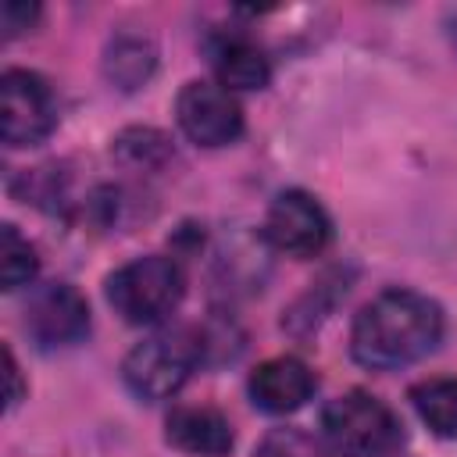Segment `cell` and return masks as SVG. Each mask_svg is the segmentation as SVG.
Returning <instances> with one entry per match:
<instances>
[{
    "label": "cell",
    "instance_id": "cell-1",
    "mask_svg": "<svg viewBox=\"0 0 457 457\" xmlns=\"http://www.w3.org/2000/svg\"><path fill=\"white\" fill-rule=\"evenodd\" d=\"M443 307L432 296L414 289H386L353 318L350 353L361 368L396 371L432 353L443 339Z\"/></svg>",
    "mask_w": 457,
    "mask_h": 457
},
{
    "label": "cell",
    "instance_id": "cell-2",
    "mask_svg": "<svg viewBox=\"0 0 457 457\" xmlns=\"http://www.w3.org/2000/svg\"><path fill=\"white\" fill-rule=\"evenodd\" d=\"M104 289L114 314H121L129 325H154L179 307L186 293V275L175 257L146 253L114 268Z\"/></svg>",
    "mask_w": 457,
    "mask_h": 457
},
{
    "label": "cell",
    "instance_id": "cell-3",
    "mask_svg": "<svg viewBox=\"0 0 457 457\" xmlns=\"http://www.w3.org/2000/svg\"><path fill=\"white\" fill-rule=\"evenodd\" d=\"M321 436L336 457H382L400 443V421L378 396L350 389L325 403Z\"/></svg>",
    "mask_w": 457,
    "mask_h": 457
},
{
    "label": "cell",
    "instance_id": "cell-4",
    "mask_svg": "<svg viewBox=\"0 0 457 457\" xmlns=\"http://www.w3.org/2000/svg\"><path fill=\"white\" fill-rule=\"evenodd\" d=\"M200 339L189 332H164L136 343L121 361V382L143 403L175 396L200 361Z\"/></svg>",
    "mask_w": 457,
    "mask_h": 457
},
{
    "label": "cell",
    "instance_id": "cell-5",
    "mask_svg": "<svg viewBox=\"0 0 457 457\" xmlns=\"http://www.w3.org/2000/svg\"><path fill=\"white\" fill-rule=\"evenodd\" d=\"M57 129V96L39 71L7 68L0 79V136L7 146H36Z\"/></svg>",
    "mask_w": 457,
    "mask_h": 457
},
{
    "label": "cell",
    "instance_id": "cell-6",
    "mask_svg": "<svg viewBox=\"0 0 457 457\" xmlns=\"http://www.w3.org/2000/svg\"><path fill=\"white\" fill-rule=\"evenodd\" d=\"M175 118L196 146H228L243 136V107L221 82H186L175 96Z\"/></svg>",
    "mask_w": 457,
    "mask_h": 457
},
{
    "label": "cell",
    "instance_id": "cell-7",
    "mask_svg": "<svg viewBox=\"0 0 457 457\" xmlns=\"http://www.w3.org/2000/svg\"><path fill=\"white\" fill-rule=\"evenodd\" d=\"M264 236H268V243L278 253H289V257H318L332 243V218L325 214V207L311 193L286 189L268 207Z\"/></svg>",
    "mask_w": 457,
    "mask_h": 457
},
{
    "label": "cell",
    "instance_id": "cell-8",
    "mask_svg": "<svg viewBox=\"0 0 457 457\" xmlns=\"http://www.w3.org/2000/svg\"><path fill=\"white\" fill-rule=\"evenodd\" d=\"M25 332L39 350H64L86 339L89 332V303L68 282H50L32 293L25 307Z\"/></svg>",
    "mask_w": 457,
    "mask_h": 457
},
{
    "label": "cell",
    "instance_id": "cell-9",
    "mask_svg": "<svg viewBox=\"0 0 457 457\" xmlns=\"http://www.w3.org/2000/svg\"><path fill=\"white\" fill-rule=\"evenodd\" d=\"M314 371L300 357H271L250 371V400L264 414H289L300 411L314 396Z\"/></svg>",
    "mask_w": 457,
    "mask_h": 457
},
{
    "label": "cell",
    "instance_id": "cell-10",
    "mask_svg": "<svg viewBox=\"0 0 457 457\" xmlns=\"http://www.w3.org/2000/svg\"><path fill=\"white\" fill-rule=\"evenodd\" d=\"M164 439L193 457H225L236 443L228 418L218 407L189 403V407H171L164 421Z\"/></svg>",
    "mask_w": 457,
    "mask_h": 457
},
{
    "label": "cell",
    "instance_id": "cell-11",
    "mask_svg": "<svg viewBox=\"0 0 457 457\" xmlns=\"http://www.w3.org/2000/svg\"><path fill=\"white\" fill-rule=\"evenodd\" d=\"M211 61H214L218 82L228 93L232 89H264L271 79V61L250 36H221L214 43Z\"/></svg>",
    "mask_w": 457,
    "mask_h": 457
},
{
    "label": "cell",
    "instance_id": "cell-12",
    "mask_svg": "<svg viewBox=\"0 0 457 457\" xmlns=\"http://www.w3.org/2000/svg\"><path fill=\"white\" fill-rule=\"evenodd\" d=\"M157 68V46L139 32H118L104 50V75L121 93L139 89Z\"/></svg>",
    "mask_w": 457,
    "mask_h": 457
},
{
    "label": "cell",
    "instance_id": "cell-13",
    "mask_svg": "<svg viewBox=\"0 0 457 457\" xmlns=\"http://www.w3.org/2000/svg\"><path fill=\"white\" fill-rule=\"evenodd\" d=\"M411 403L439 439H457V378H425L411 386Z\"/></svg>",
    "mask_w": 457,
    "mask_h": 457
},
{
    "label": "cell",
    "instance_id": "cell-14",
    "mask_svg": "<svg viewBox=\"0 0 457 457\" xmlns=\"http://www.w3.org/2000/svg\"><path fill=\"white\" fill-rule=\"evenodd\" d=\"M36 271H39L36 246L11 221L0 225V282H4V289L14 293V289L29 286L36 278Z\"/></svg>",
    "mask_w": 457,
    "mask_h": 457
},
{
    "label": "cell",
    "instance_id": "cell-15",
    "mask_svg": "<svg viewBox=\"0 0 457 457\" xmlns=\"http://www.w3.org/2000/svg\"><path fill=\"white\" fill-rule=\"evenodd\" d=\"M253 457H336V453L325 439H314L303 428H271L257 443Z\"/></svg>",
    "mask_w": 457,
    "mask_h": 457
},
{
    "label": "cell",
    "instance_id": "cell-16",
    "mask_svg": "<svg viewBox=\"0 0 457 457\" xmlns=\"http://www.w3.org/2000/svg\"><path fill=\"white\" fill-rule=\"evenodd\" d=\"M114 150H118V157L125 164H146V168H154V164H161L168 157V139L161 132H154V129H129V132L118 136Z\"/></svg>",
    "mask_w": 457,
    "mask_h": 457
},
{
    "label": "cell",
    "instance_id": "cell-17",
    "mask_svg": "<svg viewBox=\"0 0 457 457\" xmlns=\"http://www.w3.org/2000/svg\"><path fill=\"white\" fill-rule=\"evenodd\" d=\"M36 18H39V7L36 4H25V0H4L0 4V29H4L7 39L18 36V32H25V29H32Z\"/></svg>",
    "mask_w": 457,
    "mask_h": 457
},
{
    "label": "cell",
    "instance_id": "cell-18",
    "mask_svg": "<svg viewBox=\"0 0 457 457\" xmlns=\"http://www.w3.org/2000/svg\"><path fill=\"white\" fill-rule=\"evenodd\" d=\"M4 368H7V411H14L18 400H21V375H18V364H14L11 346H4Z\"/></svg>",
    "mask_w": 457,
    "mask_h": 457
}]
</instances>
